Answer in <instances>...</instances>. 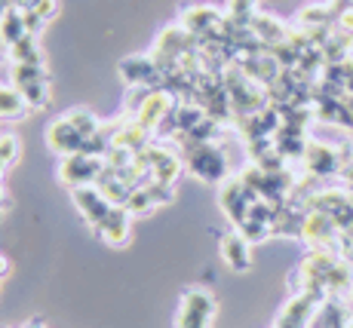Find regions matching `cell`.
Returning <instances> with one entry per match:
<instances>
[{
    "label": "cell",
    "mask_w": 353,
    "mask_h": 328,
    "mask_svg": "<svg viewBox=\"0 0 353 328\" xmlns=\"http://www.w3.org/2000/svg\"><path fill=\"white\" fill-rule=\"evenodd\" d=\"M329 16H332V22H338L341 16H347V12L353 10V0H329Z\"/></svg>",
    "instance_id": "603a6c76"
},
{
    "label": "cell",
    "mask_w": 353,
    "mask_h": 328,
    "mask_svg": "<svg viewBox=\"0 0 353 328\" xmlns=\"http://www.w3.org/2000/svg\"><path fill=\"white\" fill-rule=\"evenodd\" d=\"M68 120H71V126L77 129L83 139H92V135L101 129V123L96 120V114H90V111H83V107H77V111H71V114H65Z\"/></svg>",
    "instance_id": "44dd1931"
},
{
    "label": "cell",
    "mask_w": 353,
    "mask_h": 328,
    "mask_svg": "<svg viewBox=\"0 0 353 328\" xmlns=\"http://www.w3.org/2000/svg\"><path fill=\"white\" fill-rule=\"evenodd\" d=\"M221 22H225V12L221 10H215V6H209V3H196V6H191V10L181 12L179 25L188 34H194L196 40H203V37H209V34L219 31Z\"/></svg>",
    "instance_id": "9c48e42d"
},
{
    "label": "cell",
    "mask_w": 353,
    "mask_h": 328,
    "mask_svg": "<svg viewBox=\"0 0 353 328\" xmlns=\"http://www.w3.org/2000/svg\"><path fill=\"white\" fill-rule=\"evenodd\" d=\"M139 160L145 163L148 169H151L154 181H163V184H172V181L181 175V166H185V163H181L179 156L172 154V150L154 145V141H151V145H148L145 150H139Z\"/></svg>",
    "instance_id": "ba28073f"
},
{
    "label": "cell",
    "mask_w": 353,
    "mask_h": 328,
    "mask_svg": "<svg viewBox=\"0 0 353 328\" xmlns=\"http://www.w3.org/2000/svg\"><path fill=\"white\" fill-rule=\"evenodd\" d=\"M22 10H25V19H28V31L34 34V37H37L40 28L46 25V19L56 16L59 3H56V0H28Z\"/></svg>",
    "instance_id": "ac0fdd59"
},
{
    "label": "cell",
    "mask_w": 353,
    "mask_h": 328,
    "mask_svg": "<svg viewBox=\"0 0 353 328\" xmlns=\"http://www.w3.org/2000/svg\"><path fill=\"white\" fill-rule=\"evenodd\" d=\"M215 316V298L206 289H188L179 307V328H209Z\"/></svg>",
    "instance_id": "8992f818"
},
{
    "label": "cell",
    "mask_w": 353,
    "mask_h": 328,
    "mask_svg": "<svg viewBox=\"0 0 353 328\" xmlns=\"http://www.w3.org/2000/svg\"><path fill=\"white\" fill-rule=\"evenodd\" d=\"M344 90H347V92L353 95V74H350V77H347V83H344Z\"/></svg>",
    "instance_id": "484cf974"
},
{
    "label": "cell",
    "mask_w": 353,
    "mask_h": 328,
    "mask_svg": "<svg viewBox=\"0 0 353 328\" xmlns=\"http://www.w3.org/2000/svg\"><path fill=\"white\" fill-rule=\"evenodd\" d=\"M240 236L249 239V243H261V239L274 236V230H270V224H261V221H252V218H246V221L240 224Z\"/></svg>",
    "instance_id": "7402d4cb"
},
{
    "label": "cell",
    "mask_w": 353,
    "mask_h": 328,
    "mask_svg": "<svg viewBox=\"0 0 353 328\" xmlns=\"http://www.w3.org/2000/svg\"><path fill=\"white\" fill-rule=\"evenodd\" d=\"M108 163L101 156H92V154H71V156H62V166H59V178L68 187H86V184H96L105 172Z\"/></svg>",
    "instance_id": "277c9868"
},
{
    "label": "cell",
    "mask_w": 353,
    "mask_h": 328,
    "mask_svg": "<svg viewBox=\"0 0 353 328\" xmlns=\"http://www.w3.org/2000/svg\"><path fill=\"white\" fill-rule=\"evenodd\" d=\"M255 200H261V196H258V190L246 187V184L240 181V175L225 178V181H221V187H219V206L225 209V215L230 218V224H234V227H240V224L249 218V206H252Z\"/></svg>",
    "instance_id": "3957f363"
},
{
    "label": "cell",
    "mask_w": 353,
    "mask_h": 328,
    "mask_svg": "<svg viewBox=\"0 0 353 328\" xmlns=\"http://www.w3.org/2000/svg\"><path fill=\"white\" fill-rule=\"evenodd\" d=\"M304 166H307V175H314V178H329V175L341 172V154L335 147L314 141V145H307Z\"/></svg>",
    "instance_id": "7c38bea8"
},
{
    "label": "cell",
    "mask_w": 353,
    "mask_h": 328,
    "mask_svg": "<svg viewBox=\"0 0 353 328\" xmlns=\"http://www.w3.org/2000/svg\"><path fill=\"white\" fill-rule=\"evenodd\" d=\"M350 43H353V37H347V34H341V31H332V37L320 46L323 56H325V65H338V61H347Z\"/></svg>",
    "instance_id": "d6986e66"
},
{
    "label": "cell",
    "mask_w": 353,
    "mask_h": 328,
    "mask_svg": "<svg viewBox=\"0 0 353 328\" xmlns=\"http://www.w3.org/2000/svg\"><path fill=\"white\" fill-rule=\"evenodd\" d=\"M25 328H46L43 322H40V319H31V322L28 325H25Z\"/></svg>",
    "instance_id": "d4e9b609"
},
{
    "label": "cell",
    "mask_w": 353,
    "mask_h": 328,
    "mask_svg": "<svg viewBox=\"0 0 353 328\" xmlns=\"http://www.w3.org/2000/svg\"><path fill=\"white\" fill-rule=\"evenodd\" d=\"M46 145H50V150H56L59 156H71V154H80V150H83L86 139L71 126V120L62 114V117L52 120L50 129H46Z\"/></svg>",
    "instance_id": "30bf717a"
},
{
    "label": "cell",
    "mask_w": 353,
    "mask_h": 328,
    "mask_svg": "<svg viewBox=\"0 0 353 328\" xmlns=\"http://www.w3.org/2000/svg\"><path fill=\"white\" fill-rule=\"evenodd\" d=\"M12 80H16V92L25 101V107L40 111L50 105V83H46L43 65H12Z\"/></svg>",
    "instance_id": "7a4b0ae2"
},
{
    "label": "cell",
    "mask_w": 353,
    "mask_h": 328,
    "mask_svg": "<svg viewBox=\"0 0 353 328\" xmlns=\"http://www.w3.org/2000/svg\"><path fill=\"white\" fill-rule=\"evenodd\" d=\"M225 16L234 25H240V28H249L252 19L258 16V0H228Z\"/></svg>",
    "instance_id": "ffe728a7"
},
{
    "label": "cell",
    "mask_w": 353,
    "mask_h": 328,
    "mask_svg": "<svg viewBox=\"0 0 353 328\" xmlns=\"http://www.w3.org/2000/svg\"><path fill=\"white\" fill-rule=\"evenodd\" d=\"M175 141H181L185 166L191 169L194 178H200L206 184H221L228 178V156L221 147H215V141H194L191 135H185V132Z\"/></svg>",
    "instance_id": "6da1fadb"
},
{
    "label": "cell",
    "mask_w": 353,
    "mask_h": 328,
    "mask_svg": "<svg viewBox=\"0 0 353 328\" xmlns=\"http://www.w3.org/2000/svg\"><path fill=\"white\" fill-rule=\"evenodd\" d=\"M10 270H12V267H10V261H6V258L0 255V279H6V276H10Z\"/></svg>",
    "instance_id": "cb8c5ba5"
},
{
    "label": "cell",
    "mask_w": 353,
    "mask_h": 328,
    "mask_svg": "<svg viewBox=\"0 0 353 328\" xmlns=\"http://www.w3.org/2000/svg\"><path fill=\"white\" fill-rule=\"evenodd\" d=\"M298 28L301 31H316V28H335L325 3H307L298 10Z\"/></svg>",
    "instance_id": "e0dca14e"
},
{
    "label": "cell",
    "mask_w": 353,
    "mask_h": 328,
    "mask_svg": "<svg viewBox=\"0 0 353 328\" xmlns=\"http://www.w3.org/2000/svg\"><path fill=\"white\" fill-rule=\"evenodd\" d=\"M129 227H132V221H129V212L123 206H114L111 215L101 221V227L96 234L105 239L108 245H126L129 243Z\"/></svg>",
    "instance_id": "5bb4252c"
},
{
    "label": "cell",
    "mask_w": 353,
    "mask_h": 328,
    "mask_svg": "<svg viewBox=\"0 0 353 328\" xmlns=\"http://www.w3.org/2000/svg\"><path fill=\"white\" fill-rule=\"evenodd\" d=\"M28 19H25V10L19 3H12L10 10L3 12V19H0V43L3 46H12L19 43L22 37H28Z\"/></svg>",
    "instance_id": "9a60e30c"
},
{
    "label": "cell",
    "mask_w": 353,
    "mask_h": 328,
    "mask_svg": "<svg viewBox=\"0 0 353 328\" xmlns=\"http://www.w3.org/2000/svg\"><path fill=\"white\" fill-rule=\"evenodd\" d=\"M347 196H350V206H353V190H350V194H347Z\"/></svg>",
    "instance_id": "4316f807"
},
{
    "label": "cell",
    "mask_w": 353,
    "mask_h": 328,
    "mask_svg": "<svg viewBox=\"0 0 353 328\" xmlns=\"http://www.w3.org/2000/svg\"><path fill=\"white\" fill-rule=\"evenodd\" d=\"M249 28L255 31V37L261 40L264 46H276V43H286L289 40V31L286 25L280 22V19H274V16H264V12H258V16L252 19V25Z\"/></svg>",
    "instance_id": "2e32d148"
},
{
    "label": "cell",
    "mask_w": 353,
    "mask_h": 328,
    "mask_svg": "<svg viewBox=\"0 0 353 328\" xmlns=\"http://www.w3.org/2000/svg\"><path fill=\"white\" fill-rule=\"evenodd\" d=\"M221 258H225V264L230 270L236 273H246L252 267V252H249V239L240 236V230H234V234H228L221 239Z\"/></svg>",
    "instance_id": "4fadbf2b"
},
{
    "label": "cell",
    "mask_w": 353,
    "mask_h": 328,
    "mask_svg": "<svg viewBox=\"0 0 353 328\" xmlns=\"http://www.w3.org/2000/svg\"><path fill=\"white\" fill-rule=\"evenodd\" d=\"M71 200H74V206L80 209L83 221L90 224L92 230H99L101 221H105V218L111 215V209H114V203L108 200L105 194H101L96 184H86V187H74V190H71Z\"/></svg>",
    "instance_id": "52a82bcc"
},
{
    "label": "cell",
    "mask_w": 353,
    "mask_h": 328,
    "mask_svg": "<svg viewBox=\"0 0 353 328\" xmlns=\"http://www.w3.org/2000/svg\"><path fill=\"white\" fill-rule=\"evenodd\" d=\"M120 77L132 90H160L163 86V71L154 61V56H129L120 61Z\"/></svg>",
    "instance_id": "5b68a950"
},
{
    "label": "cell",
    "mask_w": 353,
    "mask_h": 328,
    "mask_svg": "<svg viewBox=\"0 0 353 328\" xmlns=\"http://www.w3.org/2000/svg\"><path fill=\"white\" fill-rule=\"evenodd\" d=\"M320 304H323L320 298L298 291V295L283 307L280 319H276V328H310V319H314V313Z\"/></svg>",
    "instance_id": "8fae6325"
}]
</instances>
